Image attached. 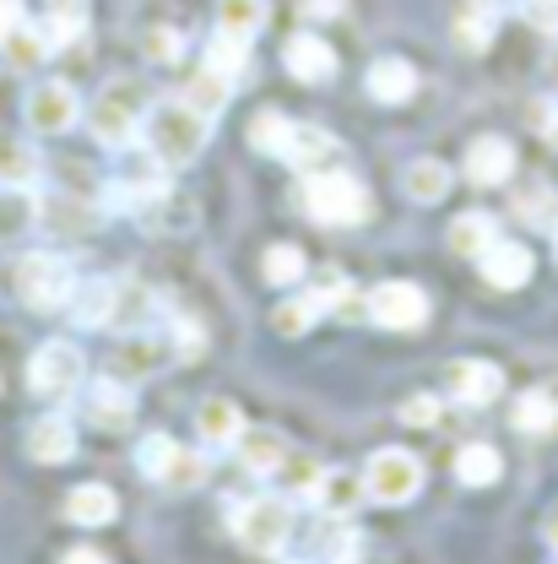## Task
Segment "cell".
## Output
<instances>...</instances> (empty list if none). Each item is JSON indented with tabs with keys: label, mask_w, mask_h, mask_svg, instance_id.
Instances as JSON below:
<instances>
[{
	"label": "cell",
	"mask_w": 558,
	"mask_h": 564,
	"mask_svg": "<svg viewBox=\"0 0 558 564\" xmlns=\"http://www.w3.org/2000/svg\"><path fill=\"white\" fill-rule=\"evenodd\" d=\"M331 158H337V141L326 137V131H315V126H293L287 163H298V169H320V163H331Z\"/></svg>",
	"instance_id": "cell-31"
},
{
	"label": "cell",
	"mask_w": 558,
	"mask_h": 564,
	"mask_svg": "<svg viewBox=\"0 0 558 564\" xmlns=\"http://www.w3.org/2000/svg\"><path fill=\"white\" fill-rule=\"evenodd\" d=\"M87 419L103 423V429H125V423L136 419L131 386H125V380H98V386L87 391Z\"/></svg>",
	"instance_id": "cell-16"
},
{
	"label": "cell",
	"mask_w": 558,
	"mask_h": 564,
	"mask_svg": "<svg viewBox=\"0 0 558 564\" xmlns=\"http://www.w3.org/2000/svg\"><path fill=\"white\" fill-rule=\"evenodd\" d=\"M304 207L315 223L326 228H352L369 217V191L352 180V174H337V169H309L304 174Z\"/></svg>",
	"instance_id": "cell-3"
},
{
	"label": "cell",
	"mask_w": 558,
	"mask_h": 564,
	"mask_svg": "<svg viewBox=\"0 0 558 564\" xmlns=\"http://www.w3.org/2000/svg\"><path fill=\"white\" fill-rule=\"evenodd\" d=\"M304 17L326 22V17H342V0H304Z\"/></svg>",
	"instance_id": "cell-47"
},
{
	"label": "cell",
	"mask_w": 558,
	"mask_h": 564,
	"mask_svg": "<svg viewBox=\"0 0 558 564\" xmlns=\"http://www.w3.org/2000/svg\"><path fill=\"white\" fill-rule=\"evenodd\" d=\"M282 473H287V484H293L298 499H315V494H320V478H326V467H320L315 456H287Z\"/></svg>",
	"instance_id": "cell-38"
},
{
	"label": "cell",
	"mask_w": 558,
	"mask_h": 564,
	"mask_svg": "<svg viewBox=\"0 0 558 564\" xmlns=\"http://www.w3.org/2000/svg\"><path fill=\"white\" fill-rule=\"evenodd\" d=\"M61 564H109V560H103L98 549H70V554H66Z\"/></svg>",
	"instance_id": "cell-48"
},
{
	"label": "cell",
	"mask_w": 558,
	"mask_h": 564,
	"mask_svg": "<svg viewBox=\"0 0 558 564\" xmlns=\"http://www.w3.org/2000/svg\"><path fill=\"white\" fill-rule=\"evenodd\" d=\"M282 66H287V76H298V82L320 87V82H331V76H337V50H331L326 39H315V33H293V39H287V50H282Z\"/></svg>",
	"instance_id": "cell-10"
},
{
	"label": "cell",
	"mask_w": 558,
	"mask_h": 564,
	"mask_svg": "<svg viewBox=\"0 0 558 564\" xmlns=\"http://www.w3.org/2000/svg\"><path fill=\"white\" fill-rule=\"evenodd\" d=\"M369 321L385 332H418L428 321V293L418 282H380L369 293Z\"/></svg>",
	"instance_id": "cell-8"
},
{
	"label": "cell",
	"mask_w": 558,
	"mask_h": 564,
	"mask_svg": "<svg viewBox=\"0 0 558 564\" xmlns=\"http://www.w3.org/2000/svg\"><path fill=\"white\" fill-rule=\"evenodd\" d=\"M261 272H266L272 288H293V282L304 278V250L298 245H272L266 261H261Z\"/></svg>",
	"instance_id": "cell-35"
},
{
	"label": "cell",
	"mask_w": 558,
	"mask_h": 564,
	"mask_svg": "<svg viewBox=\"0 0 558 564\" xmlns=\"http://www.w3.org/2000/svg\"><path fill=\"white\" fill-rule=\"evenodd\" d=\"M358 494H363V484H352L348 473H326V478H320V494H315V499H326V505H331L337 516H348L352 505H358Z\"/></svg>",
	"instance_id": "cell-41"
},
{
	"label": "cell",
	"mask_w": 558,
	"mask_h": 564,
	"mask_svg": "<svg viewBox=\"0 0 558 564\" xmlns=\"http://www.w3.org/2000/svg\"><path fill=\"white\" fill-rule=\"evenodd\" d=\"M76 115H81V104H76L70 82H44V87L28 93V131H39V137H61V131H70Z\"/></svg>",
	"instance_id": "cell-9"
},
{
	"label": "cell",
	"mask_w": 558,
	"mask_h": 564,
	"mask_svg": "<svg viewBox=\"0 0 558 564\" xmlns=\"http://www.w3.org/2000/svg\"><path fill=\"white\" fill-rule=\"evenodd\" d=\"M233 532H239V543H244L250 554H266V560H272V554L287 549V538H293V510H287V499H277V494L250 499V505L239 510Z\"/></svg>",
	"instance_id": "cell-6"
},
{
	"label": "cell",
	"mask_w": 558,
	"mask_h": 564,
	"mask_svg": "<svg viewBox=\"0 0 558 564\" xmlns=\"http://www.w3.org/2000/svg\"><path fill=\"white\" fill-rule=\"evenodd\" d=\"M537 120H543V141H554L558 147V109H543Z\"/></svg>",
	"instance_id": "cell-49"
},
{
	"label": "cell",
	"mask_w": 558,
	"mask_h": 564,
	"mask_svg": "<svg viewBox=\"0 0 558 564\" xmlns=\"http://www.w3.org/2000/svg\"><path fill=\"white\" fill-rule=\"evenodd\" d=\"M445 239H450V250H456V256H467V261H483V250H489L499 234H493V217H489V212H461V217L450 223V234H445Z\"/></svg>",
	"instance_id": "cell-22"
},
{
	"label": "cell",
	"mask_w": 558,
	"mask_h": 564,
	"mask_svg": "<svg viewBox=\"0 0 558 564\" xmlns=\"http://www.w3.org/2000/svg\"><path fill=\"white\" fill-rule=\"evenodd\" d=\"M81 375H87V364H81V348H70V343H44L33 352V364H28V386L39 397H50V402L70 397L81 386Z\"/></svg>",
	"instance_id": "cell-7"
},
{
	"label": "cell",
	"mask_w": 558,
	"mask_h": 564,
	"mask_svg": "<svg viewBox=\"0 0 558 564\" xmlns=\"http://www.w3.org/2000/svg\"><path fill=\"white\" fill-rule=\"evenodd\" d=\"M250 147L266 152V158H287V147H293V120L277 115V109H261V115L250 120Z\"/></svg>",
	"instance_id": "cell-28"
},
{
	"label": "cell",
	"mask_w": 558,
	"mask_h": 564,
	"mask_svg": "<svg viewBox=\"0 0 558 564\" xmlns=\"http://www.w3.org/2000/svg\"><path fill=\"white\" fill-rule=\"evenodd\" d=\"M239 462H244V473L272 478V473H282V462H287V440H282L277 429H244L239 434Z\"/></svg>",
	"instance_id": "cell-17"
},
{
	"label": "cell",
	"mask_w": 558,
	"mask_h": 564,
	"mask_svg": "<svg viewBox=\"0 0 558 564\" xmlns=\"http://www.w3.org/2000/svg\"><path fill=\"white\" fill-rule=\"evenodd\" d=\"M0 50H6V61L17 70H33L44 55H50V44H44V28H33V22H22V28H11L6 39H0Z\"/></svg>",
	"instance_id": "cell-29"
},
{
	"label": "cell",
	"mask_w": 558,
	"mask_h": 564,
	"mask_svg": "<svg viewBox=\"0 0 558 564\" xmlns=\"http://www.w3.org/2000/svg\"><path fill=\"white\" fill-rule=\"evenodd\" d=\"M33 223V196L17 185V191H0V234H22Z\"/></svg>",
	"instance_id": "cell-40"
},
{
	"label": "cell",
	"mask_w": 558,
	"mask_h": 564,
	"mask_svg": "<svg viewBox=\"0 0 558 564\" xmlns=\"http://www.w3.org/2000/svg\"><path fill=\"white\" fill-rule=\"evenodd\" d=\"M70 315L81 326H109L120 315V288L114 282H76L70 288Z\"/></svg>",
	"instance_id": "cell-18"
},
{
	"label": "cell",
	"mask_w": 558,
	"mask_h": 564,
	"mask_svg": "<svg viewBox=\"0 0 558 564\" xmlns=\"http://www.w3.org/2000/svg\"><path fill=\"white\" fill-rule=\"evenodd\" d=\"M141 55H146L152 66L179 61V33H174V28H152V33H146V44H141Z\"/></svg>",
	"instance_id": "cell-43"
},
{
	"label": "cell",
	"mask_w": 558,
	"mask_h": 564,
	"mask_svg": "<svg viewBox=\"0 0 558 564\" xmlns=\"http://www.w3.org/2000/svg\"><path fill=\"white\" fill-rule=\"evenodd\" d=\"M515 217H526V223H554V191H548L543 180L515 185Z\"/></svg>",
	"instance_id": "cell-37"
},
{
	"label": "cell",
	"mask_w": 558,
	"mask_h": 564,
	"mask_svg": "<svg viewBox=\"0 0 558 564\" xmlns=\"http://www.w3.org/2000/svg\"><path fill=\"white\" fill-rule=\"evenodd\" d=\"M363 87H369V98H374V104H407V98L418 93V66H413V61H402V55H385V61H374V66H369Z\"/></svg>",
	"instance_id": "cell-13"
},
{
	"label": "cell",
	"mask_w": 558,
	"mask_h": 564,
	"mask_svg": "<svg viewBox=\"0 0 558 564\" xmlns=\"http://www.w3.org/2000/svg\"><path fill=\"white\" fill-rule=\"evenodd\" d=\"M450 180H456V174H450L439 158H418V163L402 174V191L428 207V202H445V196H450Z\"/></svg>",
	"instance_id": "cell-23"
},
{
	"label": "cell",
	"mask_w": 558,
	"mask_h": 564,
	"mask_svg": "<svg viewBox=\"0 0 558 564\" xmlns=\"http://www.w3.org/2000/svg\"><path fill=\"white\" fill-rule=\"evenodd\" d=\"M493 28H499V6L493 0H467L461 17H456V44L472 50V55H483L493 44Z\"/></svg>",
	"instance_id": "cell-21"
},
{
	"label": "cell",
	"mask_w": 558,
	"mask_h": 564,
	"mask_svg": "<svg viewBox=\"0 0 558 564\" xmlns=\"http://www.w3.org/2000/svg\"><path fill=\"white\" fill-rule=\"evenodd\" d=\"M146 109H152V98H146L141 82H109L87 109V131L103 147H131L136 131L146 126Z\"/></svg>",
	"instance_id": "cell-2"
},
{
	"label": "cell",
	"mask_w": 558,
	"mask_h": 564,
	"mask_svg": "<svg viewBox=\"0 0 558 564\" xmlns=\"http://www.w3.org/2000/svg\"><path fill=\"white\" fill-rule=\"evenodd\" d=\"M418 489H423V462L413 451L385 445V451L369 456V467H363V494H369V499H380V505H407V499H418Z\"/></svg>",
	"instance_id": "cell-4"
},
{
	"label": "cell",
	"mask_w": 558,
	"mask_h": 564,
	"mask_svg": "<svg viewBox=\"0 0 558 564\" xmlns=\"http://www.w3.org/2000/svg\"><path fill=\"white\" fill-rule=\"evenodd\" d=\"M548 543H554V554H558V516L548 521Z\"/></svg>",
	"instance_id": "cell-50"
},
{
	"label": "cell",
	"mask_w": 558,
	"mask_h": 564,
	"mask_svg": "<svg viewBox=\"0 0 558 564\" xmlns=\"http://www.w3.org/2000/svg\"><path fill=\"white\" fill-rule=\"evenodd\" d=\"M499 473H504V462H499L493 445H461L456 451V478L467 489H489V484H499Z\"/></svg>",
	"instance_id": "cell-26"
},
{
	"label": "cell",
	"mask_w": 558,
	"mask_h": 564,
	"mask_svg": "<svg viewBox=\"0 0 558 564\" xmlns=\"http://www.w3.org/2000/svg\"><path fill=\"white\" fill-rule=\"evenodd\" d=\"M315 315H320V304H315V293H298V299H282L277 310H272V332H277V337H304V332L315 326Z\"/></svg>",
	"instance_id": "cell-33"
},
{
	"label": "cell",
	"mask_w": 558,
	"mask_h": 564,
	"mask_svg": "<svg viewBox=\"0 0 558 564\" xmlns=\"http://www.w3.org/2000/svg\"><path fill=\"white\" fill-rule=\"evenodd\" d=\"M515 174V141L510 137H478L467 147V180L472 185H504Z\"/></svg>",
	"instance_id": "cell-12"
},
{
	"label": "cell",
	"mask_w": 558,
	"mask_h": 564,
	"mask_svg": "<svg viewBox=\"0 0 558 564\" xmlns=\"http://www.w3.org/2000/svg\"><path fill=\"white\" fill-rule=\"evenodd\" d=\"M521 11L537 33H558V0H521Z\"/></svg>",
	"instance_id": "cell-44"
},
{
	"label": "cell",
	"mask_w": 558,
	"mask_h": 564,
	"mask_svg": "<svg viewBox=\"0 0 558 564\" xmlns=\"http://www.w3.org/2000/svg\"><path fill=\"white\" fill-rule=\"evenodd\" d=\"M81 28H87V0H50V28H44V44L50 50L81 39Z\"/></svg>",
	"instance_id": "cell-30"
},
{
	"label": "cell",
	"mask_w": 558,
	"mask_h": 564,
	"mask_svg": "<svg viewBox=\"0 0 558 564\" xmlns=\"http://www.w3.org/2000/svg\"><path fill=\"white\" fill-rule=\"evenodd\" d=\"M445 380H450L456 402H472V408H489L493 397L504 391V375H499V364H489V358H456Z\"/></svg>",
	"instance_id": "cell-11"
},
{
	"label": "cell",
	"mask_w": 558,
	"mask_h": 564,
	"mask_svg": "<svg viewBox=\"0 0 558 564\" xmlns=\"http://www.w3.org/2000/svg\"><path fill=\"white\" fill-rule=\"evenodd\" d=\"M211 141V120L196 115L185 98L174 104H152L146 109V152L163 163V169H179V163H196Z\"/></svg>",
	"instance_id": "cell-1"
},
{
	"label": "cell",
	"mask_w": 558,
	"mask_h": 564,
	"mask_svg": "<svg viewBox=\"0 0 558 564\" xmlns=\"http://www.w3.org/2000/svg\"><path fill=\"white\" fill-rule=\"evenodd\" d=\"M510 423H515L521 434H548L558 423V397L543 391V386H537V391H521L515 408H510Z\"/></svg>",
	"instance_id": "cell-24"
},
{
	"label": "cell",
	"mask_w": 558,
	"mask_h": 564,
	"mask_svg": "<svg viewBox=\"0 0 558 564\" xmlns=\"http://www.w3.org/2000/svg\"><path fill=\"white\" fill-rule=\"evenodd\" d=\"M168 456H174V440H163V434H146V440H141V451H136L141 473H146L152 484L163 478V467H168Z\"/></svg>",
	"instance_id": "cell-42"
},
{
	"label": "cell",
	"mask_w": 558,
	"mask_h": 564,
	"mask_svg": "<svg viewBox=\"0 0 558 564\" xmlns=\"http://www.w3.org/2000/svg\"><path fill=\"white\" fill-rule=\"evenodd\" d=\"M548 228H554V250H558V217H554V223H548Z\"/></svg>",
	"instance_id": "cell-51"
},
{
	"label": "cell",
	"mask_w": 558,
	"mask_h": 564,
	"mask_svg": "<svg viewBox=\"0 0 558 564\" xmlns=\"http://www.w3.org/2000/svg\"><path fill=\"white\" fill-rule=\"evenodd\" d=\"M337 527H326L320 532V554H326V564H352V516H331Z\"/></svg>",
	"instance_id": "cell-39"
},
{
	"label": "cell",
	"mask_w": 558,
	"mask_h": 564,
	"mask_svg": "<svg viewBox=\"0 0 558 564\" xmlns=\"http://www.w3.org/2000/svg\"><path fill=\"white\" fill-rule=\"evenodd\" d=\"M163 364V348L152 343V337H131L125 348H114V375H125V380H136V375H152Z\"/></svg>",
	"instance_id": "cell-34"
},
{
	"label": "cell",
	"mask_w": 558,
	"mask_h": 564,
	"mask_svg": "<svg viewBox=\"0 0 558 564\" xmlns=\"http://www.w3.org/2000/svg\"><path fill=\"white\" fill-rule=\"evenodd\" d=\"M402 423H439V397H407L402 402Z\"/></svg>",
	"instance_id": "cell-45"
},
{
	"label": "cell",
	"mask_w": 558,
	"mask_h": 564,
	"mask_svg": "<svg viewBox=\"0 0 558 564\" xmlns=\"http://www.w3.org/2000/svg\"><path fill=\"white\" fill-rule=\"evenodd\" d=\"M228 98H233V82L217 76V70H207V66L185 82V104H190L196 115H207V120H217V115L228 109Z\"/></svg>",
	"instance_id": "cell-25"
},
{
	"label": "cell",
	"mask_w": 558,
	"mask_h": 564,
	"mask_svg": "<svg viewBox=\"0 0 558 564\" xmlns=\"http://www.w3.org/2000/svg\"><path fill=\"white\" fill-rule=\"evenodd\" d=\"M196 429H201V445L207 451H228V445H239V434H244V413L228 402V397H211L196 408Z\"/></svg>",
	"instance_id": "cell-15"
},
{
	"label": "cell",
	"mask_w": 558,
	"mask_h": 564,
	"mask_svg": "<svg viewBox=\"0 0 558 564\" xmlns=\"http://www.w3.org/2000/svg\"><path fill=\"white\" fill-rule=\"evenodd\" d=\"M28 22V11H22V0H0V39L11 33V28H22Z\"/></svg>",
	"instance_id": "cell-46"
},
{
	"label": "cell",
	"mask_w": 558,
	"mask_h": 564,
	"mask_svg": "<svg viewBox=\"0 0 558 564\" xmlns=\"http://www.w3.org/2000/svg\"><path fill=\"white\" fill-rule=\"evenodd\" d=\"M28 456L33 462H44V467H61L76 456V429L66 419H44L28 429Z\"/></svg>",
	"instance_id": "cell-19"
},
{
	"label": "cell",
	"mask_w": 558,
	"mask_h": 564,
	"mask_svg": "<svg viewBox=\"0 0 558 564\" xmlns=\"http://www.w3.org/2000/svg\"><path fill=\"white\" fill-rule=\"evenodd\" d=\"M114 510H120V499H114V489H103V484H81V489L66 494V516L76 527H109Z\"/></svg>",
	"instance_id": "cell-20"
},
{
	"label": "cell",
	"mask_w": 558,
	"mask_h": 564,
	"mask_svg": "<svg viewBox=\"0 0 558 564\" xmlns=\"http://www.w3.org/2000/svg\"><path fill=\"white\" fill-rule=\"evenodd\" d=\"M554 82H558V55H554Z\"/></svg>",
	"instance_id": "cell-52"
},
{
	"label": "cell",
	"mask_w": 558,
	"mask_h": 564,
	"mask_svg": "<svg viewBox=\"0 0 558 564\" xmlns=\"http://www.w3.org/2000/svg\"><path fill=\"white\" fill-rule=\"evenodd\" d=\"M207 478V456L201 451H179L174 445V456H168V467H163V478L157 484H168V489H190V484H201Z\"/></svg>",
	"instance_id": "cell-36"
},
{
	"label": "cell",
	"mask_w": 558,
	"mask_h": 564,
	"mask_svg": "<svg viewBox=\"0 0 558 564\" xmlns=\"http://www.w3.org/2000/svg\"><path fill=\"white\" fill-rule=\"evenodd\" d=\"M11 282H17V299H22L28 310H39V315L66 310L70 288H76V278H70V267L61 261V256H22Z\"/></svg>",
	"instance_id": "cell-5"
},
{
	"label": "cell",
	"mask_w": 558,
	"mask_h": 564,
	"mask_svg": "<svg viewBox=\"0 0 558 564\" xmlns=\"http://www.w3.org/2000/svg\"><path fill=\"white\" fill-rule=\"evenodd\" d=\"M478 267H483V278L493 288H526L532 282V250L526 245H510V239H493Z\"/></svg>",
	"instance_id": "cell-14"
},
{
	"label": "cell",
	"mask_w": 558,
	"mask_h": 564,
	"mask_svg": "<svg viewBox=\"0 0 558 564\" xmlns=\"http://www.w3.org/2000/svg\"><path fill=\"white\" fill-rule=\"evenodd\" d=\"M207 70H217V76H244L250 70V39H233V33H217L207 44Z\"/></svg>",
	"instance_id": "cell-32"
},
{
	"label": "cell",
	"mask_w": 558,
	"mask_h": 564,
	"mask_svg": "<svg viewBox=\"0 0 558 564\" xmlns=\"http://www.w3.org/2000/svg\"><path fill=\"white\" fill-rule=\"evenodd\" d=\"M261 28H266V6L261 0H217V33L255 39Z\"/></svg>",
	"instance_id": "cell-27"
}]
</instances>
